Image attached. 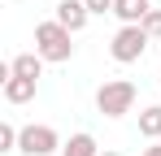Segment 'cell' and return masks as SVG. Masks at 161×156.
<instances>
[{
  "label": "cell",
  "mask_w": 161,
  "mask_h": 156,
  "mask_svg": "<svg viewBox=\"0 0 161 156\" xmlns=\"http://www.w3.org/2000/svg\"><path fill=\"white\" fill-rule=\"evenodd\" d=\"M70 35H74V30H65L57 18H48V22H39V26H35V52H39L44 61H53V65H65V61L74 56Z\"/></svg>",
  "instance_id": "cell-1"
},
{
  "label": "cell",
  "mask_w": 161,
  "mask_h": 156,
  "mask_svg": "<svg viewBox=\"0 0 161 156\" xmlns=\"http://www.w3.org/2000/svg\"><path fill=\"white\" fill-rule=\"evenodd\" d=\"M135 82L131 78H105L100 82V91H96V108H100V117H126L135 108Z\"/></svg>",
  "instance_id": "cell-2"
},
{
  "label": "cell",
  "mask_w": 161,
  "mask_h": 156,
  "mask_svg": "<svg viewBox=\"0 0 161 156\" xmlns=\"http://www.w3.org/2000/svg\"><path fill=\"white\" fill-rule=\"evenodd\" d=\"M148 35H144V26H118L113 30V39H109V56L118 61V65H135L144 52H148Z\"/></svg>",
  "instance_id": "cell-3"
},
{
  "label": "cell",
  "mask_w": 161,
  "mask_h": 156,
  "mask_svg": "<svg viewBox=\"0 0 161 156\" xmlns=\"http://www.w3.org/2000/svg\"><path fill=\"white\" fill-rule=\"evenodd\" d=\"M18 152H26V156H53V152H61V134H57L53 126H22Z\"/></svg>",
  "instance_id": "cell-4"
},
{
  "label": "cell",
  "mask_w": 161,
  "mask_h": 156,
  "mask_svg": "<svg viewBox=\"0 0 161 156\" xmlns=\"http://www.w3.org/2000/svg\"><path fill=\"white\" fill-rule=\"evenodd\" d=\"M57 22L65 26V30H74V35H79L83 26H87V18H92V9H87V4H83V0H61V4H57V13H53Z\"/></svg>",
  "instance_id": "cell-5"
},
{
  "label": "cell",
  "mask_w": 161,
  "mask_h": 156,
  "mask_svg": "<svg viewBox=\"0 0 161 156\" xmlns=\"http://www.w3.org/2000/svg\"><path fill=\"white\" fill-rule=\"evenodd\" d=\"M148 9H153V0H113V18L122 26H139L148 18Z\"/></svg>",
  "instance_id": "cell-6"
},
{
  "label": "cell",
  "mask_w": 161,
  "mask_h": 156,
  "mask_svg": "<svg viewBox=\"0 0 161 156\" xmlns=\"http://www.w3.org/2000/svg\"><path fill=\"white\" fill-rule=\"evenodd\" d=\"M9 65H13V74H18V78H35V82L44 78V56H39V52H18Z\"/></svg>",
  "instance_id": "cell-7"
},
{
  "label": "cell",
  "mask_w": 161,
  "mask_h": 156,
  "mask_svg": "<svg viewBox=\"0 0 161 156\" xmlns=\"http://www.w3.org/2000/svg\"><path fill=\"white\" fill-rule=\"evenodd\" d=\"M35 87H39V82H35V78H9V82H4V100L9 104H26V100H35Z\"/></svg>",
  "instance_id": "cell-8"
},
{
  "label": "cell",
  "mask_w": 161,
  "mask_h": 156,
  "mask_svg": "<svg viewBox=\"0 0 161 156\" xmlns=\"http://www.w3.org/2000/svg\"><path fill=\"white\" fill-rule=\"evenodd\" d=\"M61 156H100V148H96V139L87 130H79V134H70L61 143Z\"/></svg>",
  "instance_id": "cell-9"
},
{
  "label": "cell",
  "mask_w": 161,
  "mask_h": 156,
  "mask_svg": "<svg viewBox=\"0 0 161 156\" xmlns=\"http://www.w3.org/2000/svg\"><path fill=\"white\" fill-rule=\"evenodd\" d=\"M139 134H144L148 143L161 139V104H148V108L139 113Z\"/></svg>",
  "instance_id": "cell-10"
},
{
  "label": "cell",
  "mask_w": 161,
  "mask_h": 156,
  "mask_svg": "<svg viewBox=\"0 0 161 156\" xmlns=\"http://www.w3.org/2000/svg\"><path fill=\"white\" fill-rule=\"evenodd\" d=\"M18 139H22V130L13 126V122H4L0 126V152H18Z\"/></svg>",
  "instance_id": "cell-11"
},
{
  "label": "cell",
  "mask_w": 161,
  "mask_h": 156,
  "mask_svg": "<svg viewBox=\"0 0 161 156\" xmlns=\"http://www.w3.org/2000/svg\"><path fill=\"white\" fill-rule=\"evenodd\" d=\"M144 35H148V39H161V9H148V18H144Z\"/></svg>",
  "instance_id": "cell-12"
},
{
  "label": "cell",
  "mask_w": 161,
  "mask_h": 156,
  "mask_svg": "<svg viewBox=\"0 0 161 156\" xmlns=\"http://www.w3.org/2000/svg\"><path fill=\"white\" fill-rule=\"evenodd\" d=\"M92 13H113V0H83Z\"/></svg>",
  "instance_id": "cell-13"
},
{
  "label": "cell",
  "mask_w": 161,
  "mask_h": 156,
  "mask_svg": "<svg viewBox=\"0 0 161 156\" xmlns=\"http://www.w3.org/2000/svg\"><path fill=\"white\" fill-rule=\"evenodd\" d=\"M139 156H161V143H153V148H144Z\"/></svg>",
  "instance_id": "cell-14"
},
{
  "label": "cell",
  "mask_w": 161,
  "mask_h": 156,
  "mask_svg": "<svg viewBox=\"0 0 161 156\" xmlns=\"http://www.w3.org/2000/svg\"><path fill=\"white\" fill-rule=\"evenodd\" d=\"M100 156H122V152H100Z\"/></svg>",
  "instance_id": "cell-15"
},
{
  "label": "cell",
  "mask_w": 161,
  "mask_h": 156,
  "mask_svg": "<svg viewBox=\"0 0 161 156\" xmlns=\"http://www.w3.org/2000/svg\"><path fill=\"white\" fill-rule=\"evenodd\" d=\"M157 82H161V74H157Z\"/></svg>",
  "instance_id": "cell-16"
}]
</instances>
